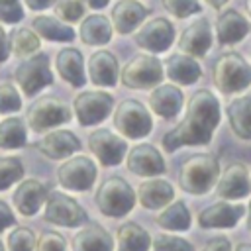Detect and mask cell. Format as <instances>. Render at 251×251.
<instances>
[{
  "label": "cell",
  "instance_id": "obj_3",
  "mask_svg": "<svg viewBox=\"0 0 251 251\" xmlns=\"http://www.w3.org/2000/svg\"><path fill=\"white\" fill-rule=\"evenodd\" d=\"M212 80L224 94L241 92L251 84V65L239 53H224L214 61Z\"/></svg>",
  "mask_w": 251,
  "mask_h": 251
},
{
  "label": "cell",
  "instance_id": "obj_40",
  "mask_svg": "<svg viewBox=\"0 0 251 251\" xmlns=\"http://www.w3.org/2000/svg\"><path fill=\"white\" fill-rule=\"evenodd\" d=\"M22 106V98L16 92V88L8 82L0 84V114H10V112H18Z\"/></svg>",
  "mask_w": 251,
  "mask_h": 251
},
{
  "label": "cell",
  "instance_id": "obj_5",
  "mask_svg": "<svg viewBox=\"0 0 251 251\" xmlns=\"http://www.w3.org/2000/svg\"><path fill=\"white\" fill-rule=\"evenodd\" d=\"M114 126L122 135L129 139H139L151 131L153 122H151L147 108L139 100L127 98L118 104L114 112Z\"/></svg>",
  "mask_w": 251,
  "mask_h": 251
},
{
  "label": "cell",
  "instance_id": "obj_19",
  "mask_svg": "<svg viewBox=\"0 0 251 251\" xmlns=\"http://www.w3.org/2000/svg\"><path fill=\"white\" fill-rule=\"evenodd\" d=\"M37 149L49 159H63L80 149V141L69 129H57L37 141Z\"/></svg>",
  "mask_w": 251,
  "mask_h": 251
},
{
  "label": "cell",
  "instance_id": "obj_1",
  "mask_svg": "<svg viewBox=\"0 0 251 251\" xmlns=\"http://www.w3.org/2000/svg\"><path fill=\"white\" fill-rule=\"evenodd\" d=\"M218 124L220 102L208 88H200L188 98L186 114L180 124L163 135V149L173 153L184 145H208Z\"/></svg>",
  "mask_w": 251,
  "mask_h": 251
},
{
  "label": "cell",
  "instance_id": "obj_7",
  "mask_svg": "<svg viewBox=\"0 0 251 251\" xmlns=\"http://www.w3.org/2000/svg\"><path fill=\"white\" fill-rule=\"evenodd\" d=\"M69 120H71L69 108L65 106V102H61L55 96L37 98L27 110V124L33 131H43L59 124H65Z\"/></svg>",
  "mask_w": 251,
  "mask_h": 251
},
{
  "label": "cell",
  "instance_id": "obj_26",
  "mask_svg": "<svg viewBox=\"0 0 251 251\" xmlns=\"http://www.w3.org/2000/svg\"><path fill=\"white\" fill-rule=\"evenodd\" d=\"M73 251H114V239L102 226L90 224L73 237Z\"/></svg>",
  "mask_w": 251,
  "mask_h": 251
},
{
  "label": "cell",
  "instance_id": "obj_34",
  "mask_svg": "<svg viewBox=\"0 0 251 251\" xmlns=\"http://www.w3.org/2000/svg\"><path fill=\"white\" fill-rule=\"evenodd\" d=\"M8 45L10 49L16 53V55H29L33 51L39 49V37L27 29V27H20V29H14L8 37Z\"/></svg>",
  "mask_w": 251,
  "mask_h": 251
},
{
  "label": "cell",
  "instance_id": "obj_12",
  "mask_svg": "<svg viewBox=\"0 0 251 251\" xmlns=\"http://www.w3.org/2000/svg\"><path fill=\"white\" fill-rule=\"evenodd\" d=\"M251 192V176L243 163H229L216 182V194L224 200H239Z\"/></svg>",
  "mask_w": 251,
  "mask_h": 251
},
{
  "label": "cell",
  "instance_id": "obj_29",
  "mask_svg": "<svg viewBox=\"0 0 251 251\" xmlns=\"http://www.w3.org/2000/svg\"><path fill=\"white\" fill-rule=\"evenodd\" d=\"M118 247L120 251H149L151 237L135 222H126L118 227Z\"/></svg>",
  "mask_w": 251,
  "mask_h": 251
},
{
  "label": "cell",
  "instance_id": "obj_44",
  "mask_svg": "<svg viewBox=\"0 0 251 251\" xmlns=\"http://www.w3.org/2000/svg\"><path fill=\"white\" fill-rule=\"evenodd\" d=\"M14 222H16V218H14L12 210H10V206L4 200H0V231H4L6 227L14 226Z\"/></svg>",
  "mask_w": 251,
  "mask_h": 251
},
{
  "label": "cell",
  "instance_id": "obj_32",
  "mask_svg": "<svg viewBox=\"0 0 251 251\" xmlns=\"http://www.w3.org/2000/svg\"><path fill=\"white\" fill-rule=\"evenodd\" d=\"M31 25L37 31V35H41L45 39H53V41H73L75 39L73 27L65 25L63 22H59L57 18H51V16H37L31 22Z\"/></svg>",
  "mask_w": 251,
  "mask_h": 251
},
{
  "label": "cell",
  "instance_id": "obj_16",
  "mask_svg": "<svg viewBox=\"0 0 251 251\" xmlns=\"http://www.w3.org/2000/svg\"><path fill=\"white\" fill-rule=\"evenodd\" d=\"M212 45V31L206 18L194 20L178 39L180 51H184L188 57H204Z\"/></svg>",
  "mask_w": 251,
  "mask_h": 251
},
{
  "label": "cell",
  "instance_id": "obj_49",
  "mask_svg": "<svg viewBox=\"0 0 251 251\" xmlns=\"http://www.w3.org/2000/svg\"><path fill=\"white\" fill-rule=\"evenodd\" d=\"M233 251H251V243H237Z\"/></svg>",
  "mask_w": 251,
  "mask_h": 251
},
{
  "label": "cell",
  "instance_id": "obj_6",
  "mask_svg": "<svg viewBox=\"0 0 251 251\" xmlns=\"http://www.w3.org/2000/svg\"><path fill=\"white\" fill-rule=\"evenodd\" d=\"M45 220L55 226H65V227H76L88 220L86 212L76 204L75 198L53 190L45 198Z\"/></svg>",
  "mask_w": 251,
  "mask_h": 251
},
{
  "label": "cell",
  "instance_id": "obj_14",
  "mask_svg": "<svg viewBox=\"0 0 251 251\" xmlns=\"http://www.w3.org/2000/svg\"><path fill=\"white\" fill-rule=\"evenodd\" d=\"M88 147L96 155V159L104 165H118L126 155V141L112 133L110 129H96L88 135Z\"/></svg>",
  "mask_w": 251,
  "mask_h": 251
},
{
  "label": "cell",
  "instance_id": "obj_37",
  "mask_svg": "<svg viewBox=\"0 0 251 251\" xmlns=\"http://www.w3.org/2000/svg\"><path fill=\"white\" fill-rule=\"evenodd\" d=\"M151 243H153V251H194L192 243H188L186 239L167 233L157 235Z\"/></svg>",
  "mask_w": 251,
  "mask_h": 251
},
{
  "label": "cell",
  "instance_id": "obj_11",
  "mask_svg": "<svg viewBox=\"0 0 251 251\" xmlns=\"http://www.w3.org/2000/svg\"><path fill=\"white\" fill-rule=\"evenodd\" d=\"M112 104H114L112 96L108 92H100V90H84V92L76 94L73 100L75 114L82 126H94V124L102 122L110 114Z\"/></svg>",
  "mask_w": 251,
  "mask_h": 251
},
{
  "label": "cell",
  "instance_id": "obj_21",
  "mask_svg": "<svg viewBox=\"0 0 251 251\" xmlns=\"http://www.w3.org/2000/svg\"><path fill=\"white\" fill-rule=\"evenodd\" d=\"M147 16V8L137 0H120L112 8V25L118 33L133 31Z\"/></svg>",
  "mask_w": 251,
  "mask_h": 251
},
{
  "label": "cell",
  "instance_id": "obj_41",
  "mask_svg": "<svg viewBox=\"0 0 251 251\" xmlns=\"http://www.w3.org/2000/svg\"><path fill=\"white\" fill-rule=\"evenodd\" d=\"M35 251H67V241L57 231H45L41 233Z\"/></svg>",
  "mask_w": 251,
  "mask_h": 251
},
{
  "label": "cell",
  "instance_id": "obj_30",
  "mask_svg": "<svg viewBox=\"0 0 251 251\" xmlns=\"http://www.w3.org/2000/svg\"><path fill=\"white\" fill-rule=\"evenodd\" d=\"M110 37H112L110 20L100 14L88 16L80 24V39L86 45H104L110 41Z\"/></svg>",
  "mask_w": 251,
  "mask_h": 251
},
{
  "label": "cell",
  "instance_id": "obj_24",
  "mask_svg": "<svg viewBox=\"0 0 251 251\" xmlns=\"http://www.w3.org/2000/svg\"><path fill=\"white\" fill-rule=\"evenodd\" d=\"M231 131L245 141H251V96H237L226 108Z\"/></svg>",
  "mask_w": 251,
  "mask_h": 251
},
{
  "label": "cell",
  "instance_id": "obj_22",
  "mask_svg": "<svg viewBox=\"0 0 251 251\" xmlns=\"http://www.w3.org/2000/svg\"><path fill=\"white\" fill-rule=\"evenodd\" d=\"M149 106L157 116L171 120L182 108V92L173 84H161L149 94Z\"/></svg>",
  "mask_w": 251,
  "mask_h": 251
},
{
  "label": "cell",
  "instance_id": "obj_52",
  "mask_svg": "<svg viewBox=\"0 0 251 251\" xmlns=\"http://www.w3.org/2000/svg\"><path fill=\"white\" fill-rule=\"evenodd\" d=\"M0 251H6V249H4V245H2V241H0Z\"/></svg>",
  "mask_w": 251,
  "mask_h": 251
},
{
  "label": "cell",
  "instance_id": "obj_39",
  "mask_svg": "<svg viewBox=\"0 0 251 251\" xmlns=\"http://www.w3.org/2000/svg\"><path fill=\"white\" fill-rule=\"evenodd\" d=\"M55 14L63 18L65 22H76L84 14L82 0H57L55 2Z\"/></svg>",
  "mask_w": 251,
  "mask_h": 251
},
{
  "label": "cell",
  "instance_id": "obj_10",
  "mask_svg": "<svg viewBox=\"0 0 251 251\" xmlns=\"http://www.w3.org/2000/svg\"><path fill=\"white\" fill-rule=\"evenodd\" d=\"M57 178L63 184V188L80 190V192L88 190L96 178V165L92 159L84 155L71 157L57 169Z\"/></svg>",
  "mask_w": 251,
  "mask_h": 251
},
{
  "label": "cell",
  "instance_id": "obj_17",
  "mask_svg": "<svg viewBox=\"0 0 251 251\" xmlns=\"http://www.w3.org/2000/svg\"><path fill=\"white\" fill-rule=\"evenodd\" d=\"M245 208L241 204H229V202H216L208 208H204L198 214V226L212 229V227H233L241 216H243Z\"/></svg>",
  "mask_w": 251,
  "mask_h": 251
},
{
  "label": "cell",
  "instance_id": "obj_48",
  "mask_svg": "<svg viewBox=\"0 0 251 251\" xmlns=\"http://www.w3.org/2000/svg\"><path fill=\"white\" fill-rule=\"evenodd\" d=\"M206 2H208L212 8H218V10H220L222 6H226V4H227V0H206Z\"/></svg>",
  "mask_w": 251,
  "mask_h": 251
},
{
  "label": "cell",
  "instance_id": "obj_27",
  "mask_svg": "<svg viewBox=\"0 0 251 251\" xmlns=\"http://www.w3.org/2000/svg\"><path fill=\"white\" fill-rule=\"evenodd\" d=\"M165 71H167V76L176 84H194L202 75L200 65L192 57L180 55V53L171 55L167 59Z\"/></svg>",
  "mask_w": 251,
  "mask_h": 251
},
{
  "label": "cell",
  "instance_id": "obj_45",
  "mask_svg": "<svg viewBox=\"0 0 251 251\" xmlns=\"http://www.w3.org/2000/svg\"><path fill=\"white\" fill-rule=\"evenodd\" d=\"M10 55V45H8V37L4 33V29L0 27V63H4Z\"/></svg>",
  "mask_w": 251,
  "mask_h": 251
},
{
  "label": "cell",
  "instance_id": "obj_15",
  "mask_svg": "<svg viewBox=\"0 0 251 251\" xmlns=\"http://www.w3.org/2000/svg\"><path fill=\"white\" fill-rule=\"evenodd\" d=\"M126 163H127V169L133 175H139V176H157V175L165 173L163 155L149 143L135 145L127 153V161Z\"/></svg>",
  "mask_w": 251,
  "mask_h": 251
},
{
  "label": "cell",
  "instance_id": "obj_38",
  "mask_svg": "<svg viewBox=\"0 0 251 251\" xmlns=\"http://www.w3.org/2000/svg\"><path fill=\"white\" fill-rule=\"evenodd\" d=\"M165 10L176 18H188L190 14H198L202 10L198 0H161Z\"/></svg>",
  "mask_w": 251,
  "mask_h": 251
},
{
  "label": "cell",
  "instance_id": "obj_35",
  "mask_svg": "<svg viewBox=\"0 0 251 251\" xmlns=\"http://www.w3.org/2000/svg\"><path fill=\"white\" fill-rule=\"evenodd\" d=\"M24 175V165L16 157H0V190H6Z\"/></svg>",
  "mask_w": 251,
  "mask_h": 251
},
{
  "label": "cell",
  "instance_id": "obj_47",
  "mask_svg": "<svg viewBox=\"0 0 251 251\" xmlns=\"http://www.w3.org/2000/svg\"><path fill=\"white\" fill-rule=\"evenodd\" d=\"M84 2H86L90 8H104L110 0H84Z\"/></svg>",
  "mask_w": 251,
  "mask_h": 251
},
{
  "label": "cell",
  "instance_id": "obj_18",
  "mask_svg": "<svg viewBox=\"0 0 251 251\" xmlns=\"http://www.w3.org/2000/svg\"><path fill=\"white\" fill-rule=\"evenodd\" d=\"M216 33L220 45H233L249 33V22L233 8L224 10L216 20Z\"/></svg>",
  "mask_w": 251,
  "mask_h": 251
},
{
  "label": "cell",
  "instance_id": "obj_13",
  "mask_svg": "<svg viewBox=\"0 0 251 251\" xmlns=\"http://www.w3.org/2000/svg\"><path fill=\"white\" fill-rule=\"evenodd\" d=\"M175 39V27L169 20L165 18H155L147 22L137 33H135V43L141 49H147L151 53H163L171 47Z\"/></svg>",
  "mask_w": 251,
  "mask_h": 251
},
{
  "label": "cell",
  "instance_id": "obj_4",
  "mask_svg": "<svg viewBox=\"0 0 251 251\" xmlns=\"http://www.w3.org/2000/svg\"><path fill=\"white\" fill-rule=\"evenodd\" d=\"M94 202L104 216L122 218L127 212H131L135 204V192L122 176H112L98 186Z\"/></svg>",
  "mask_w": 251,
  "mask_h": 251
},
{
  "label": "cell",
  "instance_id": "obj_43",
  "mask_svg": "<svg viewBox=\"0 0 251 251\" xmlns=\"http://www.w3.org/2000/svg\"><path fill=\"white\" fill-rule=\"evenodd\" d=\"M202 251H231V243L227 237H212L202 247Z\"/></svg>",
  "mask_w": 251,
  "mask_h": 251
},
{
  "label": "cell",
  "instance_id": "obj_20",
  "mask_svg": "<svg viewBox=\"0 0 251 251\" xmlns=\"http://www.w3.org/2000/svg\"><path fill=\"white\" fill-rule=\"evenodd\" d=\"M14 204L20 214L24 216H33L39 206L47 198V188L37 180V178H27L24 180L16 190H14Z\"/></svg>",
  "mask_w": 251,
  "mask_h": 251
},
{
  "label": "cell",
  "instance_id": "obj_9",
  "mask_svg": "<svg viewBox=\"0 0 251 251\" xmlns=\"http://www.w3.org/2000/svg\"><path fill=\"white\" fill-rule=\"evenodd\" d=\"M16 80L22 86V90L31 96L43 86L53 82V75L49 69V57L45 53H37L29 59H25L18 69H16Z\"/></svg>",
  "mask_w": 251,
  "mask_h": 251
},
{
  "label": "cell",
  "instance_id": "obj_50",
  "mask_svg": "<svg viewBox=\"0 0 251 251\" xmlns=\"http://www.w3.org/2000/svg\"><path fill=\"white\" fill-rule=\"evenodd\" d=\"M247 227L251 229V202H249V208H247Z\"/></svg>",
  "mask_w": 251,
  "mask_h": 251
},
{
  "label": "cell",
  "instance_id": "obj_28",
  "mask_svg": "<svg viewBox=\"0 0 251 251\" xmlns=\"http://www.w3.org/2000/svg\"><path fill=\"white\" fill-rule=\"evenodd\" d=\"M55 67L59 71V75L73 86H82L84 84V69H82V55L80 51L67 47L63 51H59Z\"/></svg>",
  "mask_w": 251,
  "mask_h": 251
},
{
  "label": "cell",
  "instance_id": "obj_36",
  "mask_svg": "<svg viewBox=\"0 0 251 251\" xmlns=\"http://www.w3.org/2000/svg\"><path fill=\"white\" fill-rule=\"evenodd\" d=\"M35 247V235L29 227L18 226L8 235V249L10 251H33Z\"/></svg>",
  "mask_w": 251,
  "mask_h": 251
},
{
  "label": "cell",
  "instance_id": "obj_8",
  "mask_svg": "<svg viewBox=\"0 0 251 251\" xmlns=\"http://www.w3.org/2000/svg\"><path fill=\"white\" fill-rule=\"evenodd\" d=\"M163 78V67L157 57L137 55L122 69V82L129 88H149Z\"/></svg>",
  "mask_w": 251,
  "mask_h": 251
},
{
  "label": "cell",
  "instance_id": "obj_42",
  "mask_svg": "<svg viewBox=\"0 0 251 251\" xmlns=\"http://www.w3.org/2000/svg\"><path fill=\"white\" fill-rule=\"evenodd\" d=\"M22 18H24V10L18 0H0V22L16 24Z\"/></svg>",
  "mask_w": 251,
  "mask_h": 251
},
{
  "label": "cell",
  "instance_id": "obj_46",
  "mask_svg": "<svg viewBox=\"0 0 251 251\" xmlns=\"http://www.w3.org/2000/svg\"><path fill=\"white\" fill-rule=\"evenodd\" d=\"M25 4L31 8V10H43L51 4H55V0H25Z\"/></svg>",
  "mask_w": 251,
  "mask_h": 251
},
{
  "label": "cell",
  "instance_id": "obj_33",
  "mask_svg": "<svg viewBox=\"0 0 251 251\" xmlns=\"http://www.w3.org/2000/svg\"><path fill=\"white\" fill-rule=\"evenodd\" d=\"M27 139V131L22 120L8 118L0 122V147L2 149H18L24 147Z\"/></svg>",
  "mask_w": 251,
  "mask_h": 251
},
{
  "label": "cell",
  "instance_id": "obj_31",
  "mask_svg": "<svg viewBox=\"0 0 251 251\" xmlns=\"http://www.w3.org/2000/svg\"><path fill=\"white\" fill-rule=\"evenodd\" d=\"M155 224L163 229L184 231L190 227V212L182 200H176L163 208V212L155 218Z\"/></svg>",
  "mask_w": 251,
  "mask_h": 251
},
{
  "label": "cell",
  "instance_id": "obj_25",
  "mask_svg": "<svg viewBox=\"0 0 251 251\" xmlns=\"http://www.w3.org/2000/svg\"><path fill=\"white\" fill-rule=\"evenodd\" d=\"M90 80L98 86H114L118 80V61L110 51H96L88 61Z\"/></svg>",
  "mask_w": 251,
  "mask_h": 251
},
{
  "label": "cell",
  "instance_id": "obj_23",
  "mask_svg": "<svg viewBox=\"0 0 251 251\" xmlns=\"http://www.w3.org/2000/svg\"><path fill=\"white\" fill-rule=\"evenodd\" d=\"M137 198L143 208L157 210V208L171 204V200L175 198V188L171 186V182H167L163 178H151V180H145L139 184Z\"/></svg>",
  "mask_w": 251,
  "mask_h": 251
},
{
  "label": "cell",
  "instance_id": "obj_51",
  "mask_svg": "<svg viewBox=\"0 0 251 251\" xmlns=\"http://www.w3.org/2000/svg\"><path fill=\"white\" fill-rule=\"evenodd\" d=\"M245 10H247V14L251 16V0H245Z\"/></svg>",
  "mask_w": 251,
  "mask_h": 251
},
{
  "label": "cell",
  "instance_id": "obj_2",
  "mask_svg": "<svg viewBox=\"0 0 251 251\" xmlns=\"http://www.w3.org/2000/svg\"><path fill=\"white\" fill-rule=\"evenodd\" d=\"M220 176L218 157L212 153H196L182 161L178 169V186L188 194H206Z\"/></svg>",
  "mask_w": 251,
  "mask_h": 251
}]
</instances>
